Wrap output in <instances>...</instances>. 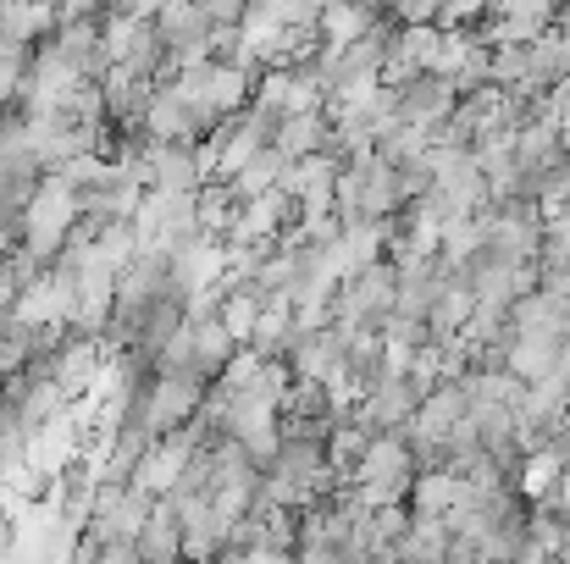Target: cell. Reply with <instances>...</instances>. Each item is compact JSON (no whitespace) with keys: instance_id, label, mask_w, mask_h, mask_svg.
<instances>
[{"instance_id":"1","label":"cell","mask_w":570,"mask_h":564,"mask_svg":"<svg viewBox=\"0 0 570 564\" xmlns=\"http://www.w3.org/2000/svg\"><path fill=\"white\" fill-rule=\"evenodd\" d=\"M415 476H421V465H415L410 437L404 432H377L372 448H366V459H361V471H355V504L366 515H377L387 504H404L410 487H415Z\"/></svg>"},{"instance_id":"2","label":"cell","mask_w":570,"mask_h":564,"mask_svg":"<svg viewBox=\"0 0 570 564\" xmlns=\"http://www.w3.org/2000/svg\"><path fill=\"white\" fill-rule=\"evenodd\" d=\"M78 221H83V199H78V188L50 172V178L39 184V194H33L22 227H17V244H22L28 255H39L45 266H56L61 249H67V238L78 232Z\"/></svg>"},{"instance_id":"3","label":"cell","mask_w":570,"mask_h":564,"mask_svg":"<svg viewBox=\"0 0 570 564\" xmlns=\"http://www.w3.org/2000/svg\"><path fill=\"white\" fill-rule=\"evenodd\" d=\"M338 221L344 227H361V221H387L404 210V194H399V167L366 156V161H350L344 178H338Z\"/></svg>"},{"instance_id":"4","label":"cell","mask_w":570,"mask_h":564,"mask_svg":"<svg viewBox=\"0 0 570 564\" xmlns=\"http://www.w3.org/2000/svg\"><path fill=\"white\" fill-rule=\"evenodd\" d=\"M399 310V266L377 260L355 277L338 283V299H333V321L350 327V333H382Z\"/></svg>"},{"instance_id":"5","label":"cell","mask_w":570,"mask_h":564,"mask_svg":"<svg viewBox=\"0 0 570 564\" xmlns=\"http://www.w3.org/2000/svg\"><path fill=\"white\" fill-rule=\"evenodd\" d=\"M421 398H426V387L410 376V366H399V372H387L377 387L355 404V415H361L372 432H410V420H415Z\"/></svg>"},{"instance_id":"6","label":"cell","mask_w":570,"mask_h":564,"mask_svg":"<svg viewBox=\"0 0 570 564\" xmlns=\"http://www.w3.org/2000/svg\"><path fill=\"white\" fill-rule=\"evenodd\" d=\"M156 33H161V44H167L173 67H184V61L210 56L216 17H210L199 0H167V6H161V17H156Z\"/></svg>"},{"instance_id":"7","label":"cell","mask_w":570,"mask_h":564,"mask_svg":"<svg viewBox=\"0 0 570 564\" xmlns=\"http://www.w3.org/2000/svg\"><path fill=\"white\" fill-rule=\"evenodd\" d=\"M350 344H355V333L350 327H322V333H299V344H294V376H311V382H327V387H338L344 393V366H350ZM350 404V398H344Z\"/></svg>"},{"instance_id":"8","label":"cell","mask_w":570,"mask_h":564,"mask_svg":"<svg viewBox=\"0 0 570 564\" xmlns=\"http://www.w3.org/2000/svg\"><path fill=\"white\" fill-rule=\"evenodd\" d=\"M393 106H399V122L438 133V122H449V117H454L460 89H454L443 72H415L410 83H399V89H393Z\"/></svg>"},{"instance_id":"9","label":"cell","mask_w":570,"mask_h":564,"mask_svg":"<svg viewBox=\"0 0 570 564\" xmlns=\"http://www.w3.org/2000/svg\"><path fill=\"white\" fill-rule=\"evenodd\" d=\"M205 393H210V387H205V382H189V376H156V382H150V398H145V415H150L156 437L184 432L194 415H199Z\"/></svg>"},{"instance_id":"10","label":"cell","mask_w":570,"mask_h":564,"mask_svg":"<svg viewBox=\"0 0 570 564\" xmlns=\"http://www.w3.org/2000/svg\"><path fill=\"white\" fill-rule=\"evenodd\" d=\"M210 184L205 145H156L150 150V188L156 194H199Z\"/></svg>"},{"instance_id":"11","label":"cell","mask_w":570,"mask_h":564,"mask_svg":"<svg viewBox=\"0 0 570 564\" xmlns=\"http://www.w3.org/2000/svg\"><path fill=\"white\" fill-rule=\"evenodd\" d=\"M277 150L288 161H305V156H327L333 150V111H288L283 128H277Z\"/></svg>"},{"instance_id":"12","label":"cell","mask_w":570,"mask_h":564,"mask_svg":"<svg viewBox=\"0 0 570 564\" xmlns=\"http://www.w3.org/2000/svg\"><path fill=\"white\" fill-rule=\"evenodd\" d=\"M566 338H538V333H515V344H510V355H504V372L521 376L527 387L532 382H549V376L560 372V360H566Z\"/></svg>"},{"instance_id":"13","label":"cell","mask_w":570,"mask_h":564,"mask_svg":"<svg viewBox=\"0 0 570 564\" xmlns=\"http://www.w3.org/2000/svg\"><path fill=\"white\" fill-rule=\"evenodd\" d=\"M56 28H61V11H56V0H11L6 6V17H0V33L6 39H17V44H50L56 39Z\"/></svg>"},{"instance_id":"14","label":"cell","mask_w":570,"mask_h":564,"mask_svg":"<svg viewBox=\"0 0 570 564\" xmlns=\"http://www.w3.org/2000/svg\"><path fill=\"white\" fill-rule=\"evenodd\" d=\"M399 564H449L454 560V526L449 521H410V532L393 548Z\"/></svg>"},{"instance_id":"15","label":"cell","mask_w":570,"mask_h":564,"mask_svg":"<svg viewBox=\"0 0 570 564\" xmlns=\"http://www.w3.org/2000/svg\"><path fill=\"white\" fill-rule=\"evenodd\" d=\"M294 344H299V321H294V305H272V310H261V321H255V333H249V355H261V360H294Z\"/></svg>"},{"instance_id":"16","label":"cell","mask_w":570,"mask_h":564,"mask_svg":"<svg viewBox=\"0 0 570 564\" xmlns=\"http://www.w3.org/2000/svg\"><path fill=\"white\" fill-rule=\"evenodd\" d=\"M139 554H145V564H184V526H178L167 498H156V515L139 532Z\"/></svg>"},{"instance_id":"17","label":"cell","mask_w":570,"mask_h":564,"mask_svg":"<svg viewBox=\"0 0 570 564\" xmlns=\"http://www.w3.org/2000/svg\"><path fill=\"white\" fill-rule=\"evenodd\" d=\"M372 437H377V432H372V426H366L355 409H350V415H344V420L327 432V459H333V471H338L344 482H355V471H361V459H366Z\"/></svg>"},{"instance_id":"18","label":"cell","mask_w":570,"mask_h":564,"mask_svg":"<svg viewBox=\"0 0 570 564\" xmlns=\"http://www.w3.org/2000/svg\"><path fill=\"white\" fill-rule=\"evenodd\" d=\"M377 22H382V11H372V6H361V0H333V6L322 11V44L344 50V44L366 39Z\"/></svg>"},{"instance_id":"19","label":"cell","mask_w":570,"mask_h":564,"mask_svg":"<svg viewBox=\"0 0 570 564\" xmlns=\"http://www.w3.org/2000/svg\"><path fill=\"white\" fill-rule=\"evenodd\" d=\"M288 156L277 150V145H261L249 161H244V172L233 178V188L244 194V199H255V194H272V188H283V178H288Z\"/></svg>"},{"instance_id":"20","label":"cell","mask_w":570,"mask_h":564,"mask_svg":"<svg viewBox=\"0 0 570 564\" xmlns=\"http://www.w3.org/2000/svg\"><path fill=\"white\" fill-rule=\"evenodd\" d=\"M28 454H33V432H28V420H22L17 398H6V393H0V471L11 476L17 465H28Z\"/></svg>"},{"instance_id":"21","label":"cell","mask_w":570,"mask_h":564,"mask_svg":"<svg viewBox=\"0 0 570 564\" xmlns=\"http://www.w3.org/2000/svg\"><path fill=\"white\" fill-rule=\"evenodd\" d=\"M22 554V498H0V564Z\"/></svg>"},{"instance_id":"22","label":"cell","mask_w":570,"mask_h":564,"mask_svg":"<svg viewBox=\"0 0 570 564\" xmlns=\"http://www.w3.org/2000/svg\"><path fill=\"white\" fill-rule=\"evenodd\" d=\"M299 548H244V554H222L216 564H294Z\"/></svg>"},{"instance_id":"23","label":"cell","mask_w":570,"mask_h":564,"mask_svg":"<svg viewBox=\"0 0 570 564\" xmlns=\"http://www.w3.org/2000/svg\"><path fill=\"white\" fill-rule=\"evenodd\" d=\"M95 564H145V554H139L134 537H117V543H100V560Z\"/></svg>"},{"instance_id":"24","label":"cell","mask_w":570,"mask_h":564,"mask_svg":"<svg viewBox=\"0 0 570 564\" xmlns=\"http://www.w3.org/2000/svg\"><path fill=\"white\" fill-rule=\"evenodd\" d=\"M210 17H216V28H238L244 22V11H249V0H199Z\"/></svg>"},{"instance_id":"25","label":"cell","mask_w":570,"mask_h":564,"mask_svg":"<svg viewBox=\"0 0 570 564\" xmlns=\"http://www.w3.org/2000/svg\"><path fill=\"white\" fill-rule=\"evenodd\" d=\"M0 305H17V277H11V260L0 249Z\"/></svg>"},{"instance_id":"26","label":"cell","mask_w":570,"mask_h":564,"mask_svg":"<svg viewBox=\"0 0 570 564\" xmlns=\"http://www.w3.org/2000/svg\"><path fill=\"white\" fill-rule=\"evenodd\" d=\"M294 564H344V554H338V548H299Z\"/></svg>"},{"instance_id":"27","label":"cell","mask_w":570,"mask_h":564,"mask_svg":"<svg viewBox=\"0 0 570 564\" xmlns=\"http://www.w3.org/2000/svg\"><path fill=\"white\" fill-rule=\"evenodd\" d=\"M554 382H560V393L570 398V349H566V360H560V372H554Z\"/></svg>"},{"instance_id":"28","label":"cell","mask_w":570,"mask_h":564,"mask_svg":"<svg viewBox=\"0 0 570 564\" xmlns=\"http://www.w3.org/2000/svg\"><path fill=\"white\" fill-rule=\"evenodd\" d=\"M0 487H6V471H0Z\"/></svg>"}]
</instances>
